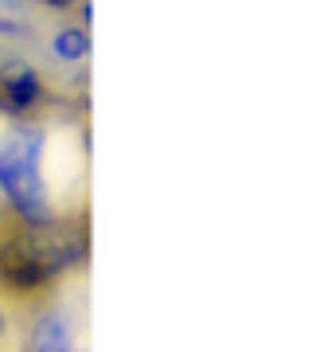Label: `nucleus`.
<instances>
[{
    "label": "nucleus",
    "instance_id": "1",
    "mask_svg": "<svg viewBox=\"0 0 332 352\" xmlns=\"http://www.w3.org/2000/svg\"><path fill=\"white\" fill-rule=\"evenodd\" d=\"M39 149H43L39 122H4L0 129V196L27 227L59 223V212L43 188Z\"/></svg>",
    "mask_w": 332,
    "mask_h": 352
},
{
    "label": "nucleus",
    "instance_id": "5",
    "mask_svg": "<svg viewBox=\"0 0 332 352\" xmlns=\"http://www.w3.org/2000/svg\"><path fill=\"white\" fill-rule=\"evenodd\" d=\"M43 8H55V12H67V8H75V0H39Z\"/></svg>",
    "mask_w": 332,
    "mask_h": 352
},
{
    "label": "nucleus",
    "instance_id": "4",
    "mask_svg": "<svg viewBox=\"0 0 332 352\" xmlns=\"http://www.w3.org/2000/svg\"><path fill=\"white\" fill-rule=\"evenodd\" d=\"M51 51H55V59H63V63H82L90 55V32L86 28H63V32H55Z\"/></svg>",
    "mask_w": 332,
    "mask_h": 352
},
{
    "label": "nucleus",
    "instance_id": "6",
    "mask_svg": "<svg viewBox=\"0 0 332 352\" xmlns=\"http://www.w3.org/2000/svg\"><path fill=\"white\" fill-rule=\"evenodd\" d=\"M0 36H20V24H12V20H0Z\"/></svg>",
    "mask_w": 332,
    "mask_h": 352
},
{
    "label": "nucleus",
    "instance_id": "2",
    "mask_svg": "<svg viewBox=\"0 0 332 352\" xmlns=\"http://www.w3.org/2000/svg\"><path fill=\"white\" fill-rule=\"evenodd\" d=\"M24 352H86V321L75 305L47 302L27 329Z\"/></svg>",
    "mask_w": 332,
    "mask_h": 352
},
{
    "label": "nucleus",
    "instance_id": "3",
    "mask_svg": "<svg viewBox=\"0 0 332 352\" xmlns=\"http://www.w3.org/2000/svg\"><path fill=\"white\" fill-rule=\"evenodd\" d=\"M0 90H4V98H8V106L12 110H32L39 98H43V82H39V75L32 71V67L20 59V63H4V71H0Z\"/></svg>",
    "mask_w": 332,
    "mask_h": 352
}]
</instances>
